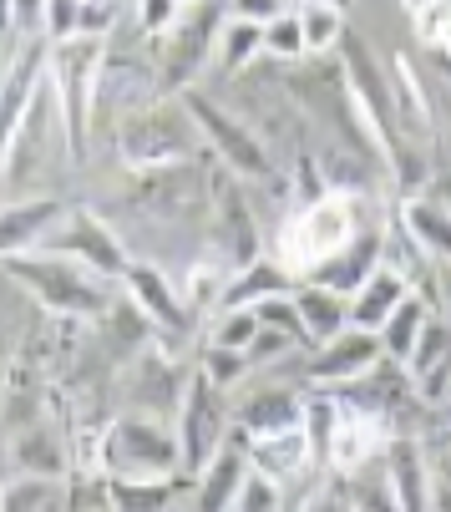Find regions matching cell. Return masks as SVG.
<instances>
[{
  "label": "cell",
  "mask_w": 451,
  "mask_h": 512,
  "mask_svg": "<svg viewBox=\"0 0 451 512\" xmlns=\"http://www.w3.org/2000/svg\"><path fill=\"white\" fill-rule=\"evenodd\" d=\"M289 289H294V274H289L279 259L264 254V259H254V264H244V269L229 274L218 310H254V305H264L269 295H289Z\"/></svg>",
  "instance_id": "obj_22"
},
{
  "label": "cell",
  "mask_w": 451,
  "mask_h": 512,
  "mask_svg": "<svg viewBox=\"0 0 451 512\" xmlns=\"http://www.w3.org/2000/svg\"><path fill=\"white\" fill-rule=\"evenodd\" d=\"M249 472H254L249 447H244V436H234V442L193 477V507H188V512H234V502H239Z\"/></svg>",
  "instance_id": "obj_16"
},
{
  "label": "cell",
  "mask_w": 451,
  "mask_h": 512,
  "mask_svg": "<svg viewBox=\"0 0 451 512\" xmlns=\"http://www.w3.org/2000/svg\"><path fill=\"white\" fill-rule=\"evenodd\" d=\"M436 188H441V198H446V203H451V178H446V183H436Z\"/></svg>",
  "instance_id": "obj_49"
},
{
  "label": "cell",
  "mask_w": 451,
  "mask_h": 512,
  "mask_svg": "<svg viewBox=\"0 0 451 512\" xmlns=\"http://www.w3.org/2000/svg\"><path fill=\"white\" fill-rule=\"evenodd\" d=\"M198 371L213 381V386H223V391H234V386H244L249 381V371H254V360H249V350H229V345H203V360H198Z\"/></svg>",
  "instance_id": "obj_34"
},
{
  "label": "cell",
  "mask_w": 451,
  "mask_h": 512,
  "mask_svg": "<svg viewBox=\"0 0 451 512\" xmlns=\"http://www.w3.org/2000/svg\"><path fill=\"white\" fill-rule=\"evenodd\" d=\"M178 6H203V0H178Z\"/></svg>",
  "instance_id": "obj_51"
},
{
  "label": "cell",
  "mask_w": 451,
  "mask_h": 512,
  "mask_svg": "<svg viewBox=\"0 0 451 512\" xmlns=\"http://www.w3.org/2000/svg\"><path fill=\"white\" fill-rule=\"evenodd\" d=\"M61 218H66V203H56V198H26V203L0 208V264L36 254L56 234Z\"/></svg>",
  "instance_id": "obj_17"
},
{
  "label": "cell",
  "mask_w": 451,
  "mask_h": 512,
  "mask_svg": "<svg viewBox=\"0 0 451 512\" xmlns=\"http://www.w3.org/2000/svg\"><path fill=\"white\" fill-rule=\"evenodd\" d=\"M259 310V325H269V330H284L289 340H299V345H310V335H305V320H299V305H294V295H269L264 305H254Z\"/></svg>",
  "instance_id": "obj_37"
},
{
  "label": "cell",
  "mask_w": 451,
  "mask_h": 512,
  "mask_svg": "<svg viewBox=\"0 0 451 512\" xmlns=\"http://www.w3.org/2000/svg\"><path fill=\"white\" fill-rule=\"evenodd\" d=\"M16 472L26 477H61V442L46 426H31L16 436Z\"/></svg>",
  "instance_id": "obj_28"
},
{
  "label": "cell",
  "mask_w": 451,
  "mask_h": 512,
  "mask_svg": "<svg viewBox=\"0 0 451 512\" xmlns=\"http://www.w3.org/2000/svg\"><path fill=\"white\" fill-rule=\"evenodd\" d=\"M234 512H284V482H274V477H264V472H249V482H244Z\"/></svg>",
  "instance_id": "obj_38"
},
{
  "label": "cell",
  "mask_w": 451,
  "mask_h": 512,
  "mask_svg": "<svg viewBox=\"0 0 451 512\" xmlns=\"http://www.w3.org/2000/svg\"><path fill=\"white\" fill-rule=\"evenodd\" d=\"M431 6H441V0H401V11H406L411 21H416V16H426Z\"/></svg>",
  "instance_id": "obj_48"
},
{
  "label": "cell",
  "mask_w": 451,
  "mask_h": 512,
  "mask_svg": "<svg viewBox=\"0 0 451 512\" xmlns=\"http://www.w3.org/2000/svg\"><path fill=\"white\" fill-rule=\"evenodd\" d=\"M234 431V411H229V391L213 386L203 371L188 376L183 406H178V447H183V477H198Z\"/></svg>",
  "instance_id": "obj_6"
},
{
  "label": "cell",
  "mask_w": 451,
  "mask_h": 512,
  "mask_svg": "<svg viewBox=\"0 0 451 512\" xmlns=\"http://www.w3.org/2000/svg\"><path fill=\"white\" fill-rule=\"evenodd\" d=\"M61 497L56 477H16V482H0V512H51Z\"/></svg>",
  "instance_id": "obj_31"
},
{
  "label": "cell",
  "mask_w": 451,
  "mask_h": 512,
  "mask_svg": "<svg viewBox=\"0 0 451 512\" xmlns=\"http://www.w3.org/2000/svg\"><path fill=\"white\" fill-rule=\"evenodd\" d=\"M178 502V482H117L107 477V512H168Z\"/></svg>",
  "instance_id": "obj_27"
},
{
  "label": "cell",
  "mask_w": 451,
  "mask_h": 512,
  "mask_svg": "<svg viewBox=\"0 0 451 512\" xmlns=\"http://www.w3.org/2000/svg\"><path fill=\"white\" fill-rule=\"evenodd\" d=\"M259 51H264V26L239 21V16L223 21V31H218V61H223V66H229V71H244Z\"/></svg>",
  "instance_id": "obj_32"
},
{
  "label": "cell",
  "mask_w": 451,
  "mask_h": 512,
  "mask_svg": "<svg viewBox=\"0 0 451 512\" xmlns=\"http://www.w3.org/2000/svg\"><path fill=\"white\" fill-rule=\"evenodd\" d=\"M122 289H127L132 310L153 325V330H168V335L188 330V300H183V289H173V279H168L163 269H153V264H127Z\"/></svg>",
  "instance_id": "obj_12"
},
{
  "label": "cell",
  "mask_w": 451,
  "mask_h": 512,
  "mask_svg": "<svg viewBox=\"0 0 451 512\" xmlns=\"http://www.w3.org/2000/svg\"><path fill=\"white\" fill-rule=\"evenodd\" d=\"M340 66H345V92H350V102L360 107L365 127L375 132V142H381V153H386V163H391V153L401 148L391 71L375 61V51H370L365 36H350V31H345V41H340Z\"/></svg>",
  "instance_id": "obj_7"
},
{
  "label": "cell",
  "mask_w": 451,
  "mask_h": 512,
  "mask_svg": "<svg viewBox=\"0 0 451 512\" xmlns=\"http://www.w3.org/2000/svg\"><path fill=\"white\" fill-rule=\"evenodd\" d=\"M294 305H299V320H305L310 345L350 330V300L335 295V289H325V284H315V279H299L294 284Z\"/></svg>",
  "instance_id": "obj_23"
},
{
  "label": "cell",
  "mask_w": 451,
  "mask_h": 512,
  "mask_svg": "<svg viewBox=\"0 0 451 512\" xmlns=\"http://www.w3.org/2000/svg\"><path fill=\"white\" fill-rule=\"evenodd\" d=\"M97 6H117V0H97Z\"/></svg>",
  "instance_id": "obj_53"
},
{
  "label": "cell",
  "mask_w": 451,
  "mask_h": 512,
  "mask_svg": "<svg viewBox=\"0 0 451 512\" xmlns=\"http://www.w3.org/2000/svg\"><path fill=\"white\" fill-rule=\"evenodd\" d=\"M299 512H355V507H350V492H345V477L330 472V482H325L320 492H310V502L299 507Z\"/></svg>",
  "instance_id": "obj_42"
},
{
  "label": "cell",
  "mask_w": 451,
  "mask_h": 512,
  "mask_svg": "<svg viewBox=\"0 0 451 512\" xmlns=\"http://www.w3.org/2000/svg\"><path fill=\"white\" fill-rule=\"evenodd\" d=\"M46 61H51L46 46H26L11 61L6 82H0V168H6V158L16 148V132H21V122H26V112H31L41 82H46Z\"/></svg>",
  "instance_id": "obj_11"
},
{
  "label": "cell",
  "mask_w": 451,
  "mask_h": 512,
  "mask_svg": "<svg viewBox=\"0 0 451 512\" xmlns=\"http://www.w3.org/2000/svg\"><path fill=\"white\" fill-rule=\"evenodd\" d=\"M294 183H299V203H320V198H325V178H320V168H315L310 158H299Z\"/></svg>",
  "instance_id": "obj_46"
},
{
  "label": "cell",
  "mask_w": 451,
  "mask_h": 512,
  "mask_svg": "<svg viewBox=\"0 0 451 512\" xmlns=\"http://www.w3.org/2000/svg\"><path fill=\"white\" fill-rule=\"evenodd\" d=\"M391 87H396V132L401 137H431L436 132L431 127V97H426L416 66L406 56H396V66H391Z\"/></svg>",
  "instance_id": "obj_25"
},
{
  "label": "cell",
  "mask_w": 451,
  "mask_h": 512,
  "mask_svg": "<svg viewBox=\"0 0 451 512\" xmlns=\"http://www.w3.org/2000/svg\"><path fill=\"white\" fill-rule=\"evenodd\" d=\"M436 442H446V447H451V421H446V431H441V436H436Z\"/></svg>",
  "instance_id": "obj_50"
},
{
  "label": "cell",
  "mask_w": 451,
  "mask_h": 512,
  "mask_svg": "<svg viewBox=\"0 0 451 512\" xmlns=\"http://www.w3.org/2000/svg\"><path fill=\"white\" fill-rule=\"evenodd\" d=\"M11 279H21L31 289V300L46 305L56 320H97L112 310V289H107V274L77 264L71 254H21V259H6L0 264Z\"/></svg>",
  "instance_id": "obj_2"
},
{
  "label": "cell",
  "mask_w": 451,
  "mask_h": 512,
  "mask_svg": "<svg viewBox=\"0 0 451 512\" xmlns=\"http://www.w3.org/2000/svg\"><path fill=\"white\" fill-rule=\"evenodd\" d=\"M259 310H218L213 315V345H229V350H249L259 340Z\"/></svg>",
  "instance_id": "obj_36"
},
{
  "label": "cell",
  "mask_w": 451,
  "mask_h": 512,
  "mask_svg": "<svg viewBox=\"0 0 451 512\" xmlns=\"http://www.w3.org/2000/svg\"><path fill=\"white\" fill-rule=\"evenodd\" d=\"M381 360H386L381 335L350 325V330H340V335H330V340H320V345L310 350L305 376H310V386H315V391H335V386H345V381H355V376L375 371Z\"/></svg>",
  "instance_id": "obj_10"
},
{
  "label": "cell",
  "mask_w": 451,
  "mask_h": 512,
  "mask_svg": "<svg viewBox=\"0 0 451 512\" xmlns=\"http://www.w3.org/2000/svg\"><path fill=\"white\" fill-rule=\"evenodd\" d=\"M391 436H396V431H391L381 416H365V411H345V406H340V426H335V442H330L325 467L340 472V477H350V472H360L365 462H381V452L391 447Z\"/></svg>",
  "instance_id": "obj_15"
},
{
  "label": "cell",
  "mask_w": 451,
  "mask_h": 512,
  "mask_svg": "<svg viewBox=\"0 0 451 512\" xmlns=\"http://www.w3.org/2000/svg\"><path fill=\"white\" fill-rule=\"evenodd\" d=\"M46 6H51V0H6V21L16 31H31V26L46 21Z\"/></svg>",
  "instance_id": "obj_45"
},
{
  "label": "cell",
  "mask_w": 451,
  "mask_h": 512,
  "mask_svg": "<svg viewBox=\"0 0 451 512\" xmlns=\"http://www.w3.org/2000/svg\"><path fill=\"white\" fill-rule=\"evenodd\" d=\"M168 512H188V507H178V502H173V507H168Z\"/></svg>",
  "instance_id": "obj_52"
},
{
  "label": "cell",
  "mask_w": 451,
  "mask_h": 512,
  "mask_svg": "<svg viewBox=\"0 0 451 512\" xmlns=\"http://www.w3.org/2000/svg\"><path fill=\"white\" fill-rule=\"evenodd\" d=\"M294 6H305V0H294Z\"/></svg>",
  "instance_id": "obj_54"
},
{
  "label": "cell",
  "mask_w": 451,
  "mask_h": 512,
  "mask_svg": "<svg viewBox=\"0 0 451 512\" xmlns=\"http://www.w3.org/2000/svg\"><path fill=\"white\" fill-rule=\"evenodd\" d=\"M97 462L117 482H183V447L178 431H168L158 416H117L102 431Z\"/></svg>",
  "instance_id": "obj_3"
},
{
  "label": "cell",
  "mask_w": 451,
  "mask_h": 512,
  "mask_svg": "<svg viewBox=\"0 0 451 512\" xmlns=\"http://www.w3.org/2000/svg\"><path fill=\"white\" fill-rule=\"evenodd\" d=\"M305 26H299V6H289L284 16H274L264 26V56H279V61H294V56H305Z\"/></svg>",
  "instance_id": "obj_35"
},
{
  "label": "cell",
  "mask_w": 451,
  "mask_h": 512,
  "mask_svg": "<svg viewBox=\"0 0 451 512\" xmlns=\"http://www.w3.org/2000/svg\"><path fill=\"white\" fill-rule=\"evenodd\" d=\"M244 447H249V462H254V472H264V477H274V482H294L299 472H305V467L315 462L305 426L269 431V436H244Z\"/></svg>",
  "instance_id": "obj_19"
},
{
  "label": "cell",
  "mask_w": 451,
  "mask_h": 512,
  "mask_svg": "<svg viewBox=\"0 0 451 512\" xmlns=\"http://www.w3.org/2000/svg\"><path fill=\"white\" fill-rule=\"evenodd\" d=\"M305 436H310V452H315V467H325V457H330V442H335V426H340V401H335V391H315L310 401H305Z\"/></svg>",
  "instance_id": "obj_30"
},
{
  "label": "cell",
  "mask_w": 451,
  "mask_h": 512,
  "mask_svg": "<svg viewBox=\"0 0 451 512\" xmlns=\"http://www.w3.org/2000/svg\"><path fill=\"white\" fill-rule=\"evenodd\" d=\"M381 467H386V482H391V497L401 512H431V457L421 447V436L396 431Z\"/></svg>",
  "instance_id": "obj_14"
},
{
  "label": "cell",
  "mask_w": 451,
  "mask_h": 512,
  "mask_svg": "<svg viewBox=\"0 0 451 512\" xmlns=\"http://www.w3.org/2000/svg\"><path fill=\"white\" fill-rule=\"evenodd\" d=\"M82 11H87V0H51V6H46V21H41L46 41L56 46V41L82 36Z\"/></svg>",
  "instance_id": "obj_39"
},
{
  "label": "cell",
  "mask_w": 451,
  "mask_h": 512,
  "mask_svg": "<svg viewBox=\"0 0 451 512\" xmlns=\"http://www.w3.org/2000/svg\"><path fill=\"white\" fill-rule=\"evenodd\" d=\"M426 325H431V300H421L416 289L396 305V315L375 330L381 335V345H386V360H396V365H406L411 355H416V345H421V335H426Z\"/></svg>",
  "instance_id": "obj_26"
},
{
  "label": "cell",
  "mask_w": 451,
  "mask_h": 512,
  "mask_svg": "<svg viewBox=\"0 0 451 512\" xmlns=\"http://www.w3.org/2000/svg\"><path fill=\"white\" fill-rule=\"evenodd\" d=\"M426 457H431V512H451V447L431 442Z\"/></svg>",
  "instance_id": "obj_40"
},
{
  "label": "cell",
  "mask_w": 451,
  "mask_h": 512,
  "mask_svg": "<svg viewBox=\"0 0 451 512\" xmlns=\"http://www.w3.org/2000/svg\"><path fill=\"white\" fill-rule=\"evenodd\" d=\"M218 234H223V254H229L234 269L264 259V254H259V229H254L249 203L239 198V188H223V193H218Z\"/></svg>",
  "instance_id": "obj_24"
},
{
  "label": "cell",
  "mask_w": 451,
  "mask_h": 512,
  "mask_svg": "<svg viewBox=\"0 0 451 512\" xmlns=\"http://www.w3.org/2000/svg\"><path fill=\"white\" fill-rule=\"evenodd\" d=\"M386 264V229H360L350 244H340L330 259H320L305 279H315V284H325V289H335V295H355V289Z\"/></svg>",
  "instance_id": "obj_13"
},
{
  "label": "cell",
  "mask_w": 451,
  "mask_h": 512,
  "mask_svg": "<svg viewBox=\"0 0 451 512\" xmlns=\"http://www.w3.org/2000/svg\"><path fill=\"white\" fill-rule=\"evenodd\" d=\"M396 224L406 229V239H411L431 264L451 259V203L441 198V188H436V183H431V188H421V193H411V198H401Z\"/></svg>",
  "instance_id": "obj_18"
},
{
  "label": "cell",
  "mask_w": 451,
  "mask_h": 512,
  "mask_svg": "<svg viewBox=\"0 0 451 512\" xmlns=\"http://www.w3.org/2000/svg\"><path fill=\"white\" fill-rule=\"evenodd\" d=\"M294 0H229V16L239 21H254V26H269L274 16H284Z\"/></svg>",
  "instance_id": "obj_43"
},
{
  "label": "cell",
  "mask_w": 451,
  "mask_h": 512,
  "mask_svg": "<svg viewBox=\"0 0 451 512\" xmlns=\"http://www.w3.org/2000/svg\"><path fill=\"white\" fill-rule=\"evenodd\" d=\"M299 421H305V401H299L289 386H259V391H249L244 406H239V416H234L239 436H269V431H289Z\"/></svg>",
  "instance_id": "obj_20"
},
{
  "label": "cell",
  "mask_w": 451,
  "mask_h": 512,
  "mask_svg": "<svg viewBox=\"0 0 451 512\" xmlns=\"http://www.w3.org/2000/svg\"><path fill=\"white\" fill-rule=\"evenodd\" d=\"M299 26H305V46L310 51H330L345 41V11L330 0H305L299 6Z\"/></svg>",
  "instance_id": "obj_33"
},
{
  "label": "cell",
  "mask_w": 451,
  "mask_h": 512,
  "mask_svg": "<svg viewBox=\"0 0 451 512\" xmlns=\"http://www.w3.org/2000/svg\"><path fill=\"white\" fill-rule=\"evenodd\" d=\"M411 279L401 274V269H391V264H381L375 269L355 295H350V325H360V330H381L391 315H396V305L411 295Z\"/></svg>",
  "instance_id": "obj_21"
},
{
  "label": "cell",
  "mask_w": 451,
  "mask_h": 512,
  "mask_svg": "<svg viewBox=\"0 0 451 512\" xmlns=\"http://www.w3.org/2000/svg\"><path fill=\"white\" fill-rule=\"evenodd\" d=\"M102 66H107V36H71V41H56V46H51V61H46V77H51V92H56V112H61V132H66L71 163L87 158Z\"/></svg>",
  "instance_id": "obj_1"
},
{
  "label": "cell",
  "mask_w": 451,
  "mask_h": 512,
  "mask_svg": "<svg viewBox=\"0 0 451 512\" xmlns=\"http://www.w3.org/2000/svg\"><path fill=\"white\" fill-rule=\"evenodd\" d=\"M345 492H350V507L355 512H401L396 497H391V482H386V467L381 462H365L360 472H350L345 477Z\"/></svg>",
  "instance_id": "obj_29"
},
{
  "label": "cell",
  "mask_w": 451,
  "mask_h": 512,
  "mask_svg": "<svg viewBox=\"0 0 451 512\" xmlns=\"http://www.w3.org/2000/svg\"><path fill=\"white\" fill-rule=\"evenodd\" d=\"M183 107H188V117H193L198 137L218 153V163L229 168L234 178H269V153H264V142H259L239 117H229L218 102H208L203 92H188V97H183Z\"/></svg>",
  "instance_id": "obj_8"
},
{
  "label": "cell",
  "mask_w": 451,
  "mask_h": 512,
  "mask_svg": "<svg viewBox=\"0 0 451 512\" xmlns=\"http://www.w3.org/2000/svg\"><path fill=\"white\" fill-rule=\"evenodd\" d=\"M289 345H299V340H289L284 330H269V325H264V330H259V340L249 345V360H254V371H259L264 360H279V355H284Z\"/></svg>",
  "instance_id": "obj_44"
},
{
  "label": "cell",
  "mask_w": 451,
  "mask_h": 512,
  "mask_svg": "<svg viewBox=\"0 0 451 512\" xmlns=\"http://www.w3.org/2000/svg\"><path fill=\"white\" fill-rule=\"evenodd\" d=\"M193 137H198V127H193L188 107H183V102H178V107L158 102V107L132 112V117L117 127V158H122L132 173L178 168V163L193 158Z\"/></svg>",
  "instance_id": "obj_5"
},
{
  "label": "cell",
  "mask_w": 451,
  "mask_h": 512,
  "mask_svg": "<svg viewBox=\"0 0 451 512\" xmlns=\"http://www.w3.org/2000/svg\"><path fill=\"white\" fill-rule=\"evenodd\" d=\"M431 274H436V300H441V305H446V315H451V259L431 264Z\"/></svg>",
  "instance_id": "obj_47"
},
{
  "label": "cell",
  "mask_w": 451,
  "mask_h": 512,
  "mask_svg": "<svg viewBox=\"0 0 451 512\" xmlns=\"http://www.w3.org/2000/svg\"><path fill=\"white\" fill-rule=\"evenodd\" d=\"M355 198L345 193H325L320 203H299L289 218H284V229H279V249L274 259L294 274V279H305L320 259H330L340 244H350L360 234V218H355Z\"/></svg>",
  "instance_id": "obj_4"
},
{
  "label": "cell",
  "mask_w": 451,
  "mask_h": 512,
  "mask_svg": "<svg viewBox=\"0 0 451 512\" xmlns=\"http://www.w3.org/2000/svg\"><path fill=\"white\" fill-rule=\"evenodd\" d=\"M178 21H183L178 0H137V26H142L147 36H168Z\"/></svg>",
  "instance_id": "obj_41"
},
{
  "label": "cell",
  "mask_w": 451,
  "mask_h": 512,
  "mask_svg": "<svg viewBox=\"0 0 451 512\" xmlns=\"http://www.w3.org/2000/svg\"><path fill=\"white\" fill-rule=\"evenodd\" d=\"M41 249L71 254L77 264H87V269H97V274H107V279H122L127 264H132L127 249H122V239L112 234V224H102L92 208H66V218L56 224V234H51Z\"/></svg>",
  "instance_id": "obj_9"
}]
</instances>
